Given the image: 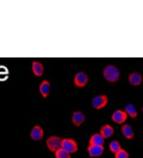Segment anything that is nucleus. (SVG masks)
I'll return each instance as SVG.
<instances>
[{"label":"nucleus","mask_w":143,"mask_h":158,"mask_svg":"<svg viewBox=\"0 0 143 158\" xmlns=\"http://www.w3.org/2000/svg\"><path fill=\"white\" fill-rule=\"evenodd\" d=\"M31 70L33 74L37 77H41L44 75L45 66L42 62L38 60H34L31 62Z\"/></svg>","instance_id":"nucleus-9"},{"label":"nucleus","mask_w":143,"mask_h":158,"mask_svg":"<svg viewBox=\"0 0 143 158\" xmlns=\"http://www.w3.org/2000/svg\"><path fill=\"white\" fill-rule=\"evenodd\" d=\"M143 77L139 72H132L128 76V82L130 85L134 87L140 86L142 84Z\"/></svg>","instance_id":"nucleus-12"},{"label":"nucleus","mask_w":143,"mask_h":158,"mask_svg":"<svg viewBox=\"0 0 143 158\" xmlns=\"http://www.w3.org/2000/svg\"><path fill=\"white\" fill-rule=\"evenodd\" d=\"M45 136L44 129L40 125H34L31 128L30 132V137L34 141H42Z\"/></svg>","instance_id":"nucleus-7"},{"label":"nucleus","mask_w":143,"mask_h":158,"mask_svg":"<svg viewBox=\"0 0 143 158\" xmlns=\"http://www.w3.org/2000/svg\"><path fill=\"white\" fill-rule=\"evenodd\" d=\"M123 110L127 114L128 118H130L132 119H137V118L138 113H137V108H136L134 105L131 104V103H128L125 106Z\"/></svg>","instance_id":"nucleus-16"},{"label":"nucleus","mask_w":143,"mask_h":158,"mask_svg":"<svg viewBox=\"0 0 143 158\" xmlns=\"http://www.w3.org/2000/svg\"><path fill=\"white\" fill-rule=\"evenodd\" d=\"M89 82V77L88 73L84 71H78L73 77V85L76 88L82 89L88 85Z\"/></svg>","instance_id":"nucleus-3"},{"label":"nucleus","mask_w":143,"mask_h":158,"mask_svg":"<svg viewBox=\"0 0 143 158\" xmlns=\"http://www.w3.org/2000/svg\"><path fill=\"white\" fill-rule=\"evenodd\" d=\"M61 148L69 152L70 154H73L79 149V145L77 141L71 137H65L61 141Z\"/></svg>","instance_id":"nucleus-2"},{"label":"nucleus","mask_w":143,"mask_h":158,"mask_svg":"<svg viewBox=\"0 0 143 158\" xmlns=\"http://www.w3.org/2000/svg\"><path fill=\"white\" fill-rule=\"evenodd\" d=\"M61 141H62V138L61 137H59V136H50V137L46 139V148H47L48 150L54 153L56 151L58 150L59 148H61Z\"/></svg>","instance_id":"nucleus-4"},{"label":"nucleus","mask_w":143,"mask_h":158,"mask_svg":"<svg viewBox=\"0 0 143 158\" xmlns=\"http://www.w3.org/2000/svg\"><path fill=\"white\" fill-rule=\"evenodd\" d=\"M141 112H142V114H143V106H142V108H141Z\"/></svg>","instance_id":"nucleus-20"},{"label":"nucleus","mask_w":143,"mask_h":158,"mask_svg":"<svg viewBox=\"0 0 143 158\" xmlns=\"http://www.w3.org/2000/svg\"><path fill=\"white\" fill-rule=\"evenodd\" d=\"M129 156H130L129 152L122 148L114 153V158H129Z\"/></svg>","instance_id":"nucleus-19"},{"label":"nucleus","mask_w":143,"mask_h":158,"mask_svg":"<svg viewBox=\"0 0 143 158\" xmlns=\"http://www.w3.org/2000/svg\"><path fill=\"white\" fill-rule=\"evenodd\" d=\"M121 133H122V136L127 140H131L134 137V131H133V127L130 124H123L121 126Z\"/></svg>","instance_id":"nucleus-14"},{"label":"nucleus","mask_w":143,"mask_h":158,"mask_svg":"<svg viewBox=\"0 0 143 158\" xmlns=\"http://www.w3.org/2000/svg\"><path fill=\"white\" fill-rule=\"evenodd\" d=\"M109 98L107 94H99L92 99V106L95 110H100L107 106Z\"/></svg>","instance_id":"nucleus-5"},{"label":"nucleus","mask_w":143,"mask_h":158,"mask_svg":"<svg viewBox=\"0 0 143 158\" xmlns=\"http://www.w3.org/2000/svg\"><path fill=\"white\" fill-rule=\"evenodd\" d=\"M111 120L117 125H123L128 119V116L123 110H116L111 114Z\"/></svg>","instance_id":"nucleus-6"},{"label":"nucleus","mask_w":143,"mask_h":158,"mask_svg":"<svg viewBox=\"0 0 143 158\" xmlns=\"http://www.w3.org/2000/svg\"><path fill=\"white\" fill-rule=\"evenodd\" d=\"M72 123L76 127H80L84 125L86 121V116L82 111L80 110H75L72 114Z\"/></svg>","instance_id":"nucleus-8"},{"label":"nucleus","mask_w":143,"mask_h":158,"mask_svg":"<svg viewBox=\"0 0 143 158\" xmlns=\"http://www.w3.org/2000/svg\"><path fill=\"white\" fill-rule=\"evenodd\" d=\"M108 148L109 150L114 154V153L118 152V150H120L121 148H122V146H121L120 143L118 142V141H116V140H114V141H112L110 142Z\"/></svg>","instance_id":"nucleus-17"},{"label":"nucleus","mask_w":143,"mask_h":158,"mask_svg":"<svg viewBox=\"0 0 143 158\" xmlns=\"http://www.w3.org/2000/svg\"><path fill=\"white\" fill-rule=\"evenodd\" d=\"M38 90L43 98H47L48 97L50 96V91H51V82L47 79L42 80L39 84Z\"/></svg>","instance_id":"nucleus-10"},{"label":"nucleus","mask_w":143,"mask_h":158,"mask_svg":"<svg viewBox=\"0 0 143 158\" xmlns=\"http://www.w3.org/2000/svg\"><path fill=\"white\" fill-rule=\"evenodd\" d=\"M103 77L105 81L110 83H116L120 80V70L113 64H109L103 70Z\"/></svg>","instance_id":"nucleus-1"},{"label":"nucleus","mask_w":143,"mask_h":158,"mask_svg":"<svg viewBox=\"0 0 143 158\" xmlns=\"http://www.w3.org/2000/svg\"><path fill=\"white\" fill-rule=\"evenodd\" d=\"M105 139L101 136V134L98 133H93L89 138L88 145H104Z\"/></svg>","instance_id":"nucleus-15"},{"label":"nucleus","mask_w":143,"mask_h":158,"mask_svg":"<svg viewBox=\"0 0 143 158\" xmlns=\"http://www.w3.org/2000/svg\"><path fill=\"white\" fill-rule=\"evenodd\" d=\"M99 133L106 140V139L111 138L114 135V129L110 124H105V125H102L101 127H100Z\"/></svg>","instance_id":"nucleus-13"},{"label":"nucleus","mask_w":143,"mask_h":158,"mask_svg":"<svg viewBox=\"0 0 143 158\" xmlns=\"http://www.w3.org/2000/svg\"><path fill=\"white\" fill-rule=\"evenodd\" d=\"M54 156L55 158H72V154L61 148L54 152Z\"/></svg>","instance_id":"nucleus-18"},{"label":"nucleus","mask_w":143,"mask_h":158,"mask_svg":"<svg viewBox=\"0 0 143 158\" xmlns=\"http://www.w3.org/2000/svg\"><path fill=\"white\" fill-rule=\"evenodd\" d=\"M87 151L91 157H99L104 152V146L103 145H88L87 147Z\"/></svg>","instance_id":"nucleus-11"}]
</instances>
